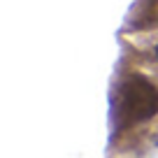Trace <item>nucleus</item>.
<instances>
[{"label": "nucleus", "mask_w": 158, "mask_h": 158, "mask_svg": "<svg viewBox=\"0 0 158 158\" xmlns=\"http://www.w3.org/2000/svg\"><path fill=\"white\" fill-rule=\"evenodd\" d=\"M158 112V89L142 74H130L116 95L118 126H137Z\"/></svg>", "instance_id": "obj_1"}, {"label": "nucleus", "mask_w": 158, "mask_h": 158, "mask_svg": "<svg viewBox=\"0 0 158 158\" xmlns=\"http://www.w3.org/2000/svg\"><path fill=\"white\" fill-rule=\"evenodd\" d=\"M156 58H158V47H156Z\"/></svg>", "instance_id": "obj_2"}]
</instances>
